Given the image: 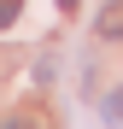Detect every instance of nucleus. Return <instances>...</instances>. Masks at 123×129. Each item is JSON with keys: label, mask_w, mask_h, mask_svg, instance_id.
Instances as JSON below:
<instances>
[{"label": "nucleus", "mask_w": 123, "mask_h": 129, "mask_svg": "<svg viewBox=\"0 0 123 129\" xmlns=\"http://www.w3.org/2000/svg\"><path fill=\"white\" fill-rule=\"evenodd\" d=\"M59 6H65V12H76V0H59Z\"/></svg>", "instance_id": "obj_5"}, {"label": "nucleus", "mask_w": 123, "mask_h": 129, "mask_svg": "<svg viewBox=\"0 0 123 129\" xmlns=\"http://www.w3.org/2000/svg\"><path fill=\"white\" fill-rule=\"evenodd\" d=\"M100 117H106V123H123V88H111L106 100H100Z\"/></svg>", "instance_id": "obj_2"}, {"label": "nucleus", "mask_w": 123, "mask_h": 129, "mask_svg": "<svg viewBox=\"0 0 123 129\" xmlns=\"http://www.w3.org/2000/svg\"><path fill=\"white\" fill-rule=\"evenodd\" d=\"M94 29L106 35V41H123V0H111V6H106V12L94 18Z\"/></svg>", "instance_id": "obj_1"}, {"label": "nucleus", "mask_w": 123, "mask_h": 129, "mask_svg": "<svg viewBox=\"0 0 123 129\" xmlns=\"http://www.w3.org/2000/svg\"><path fill=\"white\" fill-rule=\"evenodd\" d=\"M0 129H29V123L24 117H0Z\"/></svg>", "instance_id": "obj_4"}, {"label": "nucleus", "mask_w": 123, "mask_h": 129, "mask_svg": "<svg viewBox=\"0 0 123 129\" xmlns=\"http://www.w3.org/2000/svg\"><path fill=\"white\" fill-rule=\"evenodd\" d=\"M18 6H24V0H0V29H12V24H18Z\"/></svg>", "instance_id": "obj_3"}]
</instances>
